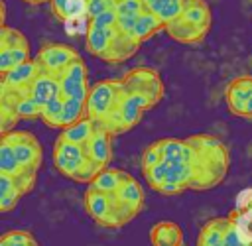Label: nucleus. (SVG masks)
<instances>
[{
  "label": "nucleus",
  "mask_w": 252,
  "mask_h": 246,
  "mask_svg": "<svg viewBox=\"0 0 252 246\" xmlns=\"http://www.w3.org/2000/svg\"><path fill=\"white\" fill-rule=\"evenodd\" d=\"M0 120H2V134H8V132L14 130V126H16V122H18L20 118H18L14 106L0 102Z\"/></svg>",
  "instance_id": "36"
},
{
  "label": "nucleus",
  "mask_w": 252,
  "mask_h": 246,
  "mask_svg": "<svg viewBox=\"0 0 252 246\" xmlns=\"http://www.w3.org/2000/svg\"><path fill=\"white\" fill-rule=\"evenodd\" d=\"M24 2H28V4H43V2H47V0H24ZM51 2V0H49Z\"/></svg>",
  "instance_id": "39"
},
{
  "label": "nucleus",
  "mask_w": 252,
  "mask_h": 246,
  "mask_svg": "<svg viewBox=\"0 0 252 246\" xmlns=\"http://www.w3.org/2000/svg\"><path fill=\"white\" fill-rule=\"evenodd\" d=\"M230 218L226 216H217L211 218L203 224L199 238H197V246H224V230Z\"/></svg>",
  "instance_id": "19"
},
{
  "label": "nucleus",
  "mask_w": 252,
  "mask_h": 246,
  "mask_svg": "<svg viewBox=\"0 0 252 246\" xmlns=\"http://www.w3.org/2000/svg\"><path fill=\"white\" fill-rule=\"evenodd\" d=\"M87 116V100L83 98H65V106H63V120H61V130H65L67 126L83 120Z\"/></svg>",
  "instance_id": "29"
},
{
  "label": "nucleus",
  "mask_w": 252,
  "mask_h": 246,
  "mask_svg": "<svg viewBox=\"0 0 252 246\" xmlns=\"http://www.w3.org/2000/svg\"><path fill=\"white\" fill-rule=\"evenodd\" d=\"M193 163H165V181L158 189L159 195H179L191 189Z\"/></svg>",
  "instance_id": "13"
},
{
  "label": "nucleus",
  "mask_w": 252,
  "mask_h": 246,
  "mask_svg": "<svg viewBox=\"0 0 252 246\" xmlns=\"http://www.w3.org/2000/svg\"><path fill=\"white\" fill-rule=\"evenodd\" d=\"M85 47L91 55L108 61V63H122L130 59L134 53H138L140 43L132 39V35L122 33L118 28H87L85 35Z\"/></svg>",
  "instance_id": "2"
},
{
  "label": "nucleus",
  "mask_w": 252,
  "mask_h": 246,
  "mask_svg": "<svg viewBox=\"0 0 252 246\" xmlns=\"http://www.w3.org/2000/svg\"><path fill=\"white\" fill-rule=\"evenodd\" d=\"M30 96L43 108L49 100H53L55 96H61L59 79L51 77V75H45V73H39V77L30 87Z\"/></svg>",
  "instance_id": "18"
},
{
  "label": "nucleus",
  "mask_w": 252,
  "mask_h": 246,
  "mask_svg": "<svg viewBox=\"0 0 252 246\" xmlns=\"http://www.w3.org/2000/svg\"><path fill=\"white\" fill-rule=\"evenodd\" d=\"M159 30H165V24L158 18V16H154L152 12H148V10H144L142 14H140V18H138V22H136V26H134V30H132V39L134 41H138L140 45H142V41H146V39H150L154 33H158Z\"/></svg>",
  "instance_id": "24"
},
{
  "label": "nucleus",
  "mask_w": 252,
  "mask_h": 246,
  "mask_svg": "<svg viewBox=\"0 0 252 246\" xmlns=\"http://www.w3.org/2000/svg\"><path fill=\"white\" fill-rule=\"evenodd\" d=\"M39 71L51 77H59L69 65L81 59V55L67 43H47L33 57Z\"/></svg>",
  "instance_id": "8"
},
{
  "label": "nucleus",
  "mask_w": 252,
  "mask_h": 246,
  "mask_svg": "<svg viewBox=\"0 0 252 246\" xmlns=\"http://www.w3.org/2000/svg\"><path fill=\"white\" fill-rule=\"evenodd\" d=\"M0 173L2 175H10L14 179H18V177L28 173L22 167V163L18 161L16 154L12 152V148L8 144H2V142H0Z\"/></svg>",
  "instance_id": "28"
},
{
  "label": "nucleus",
  "mask_w": 252,
  "mask_h": 246,
  "mask_svg": "<svg viewBox=\"0 0 252 246\" xmlns=\"http://www.w3.org/2000/svg\"><path fill=\"white\" fill-rule=\"evenodd\" d=\"M152 246H183V230L173 220H159L150 230Z\"/></svg>",
  "instance_id": "17"
},
{
  "label": "nucleus",
  "mask_w": 252,
  "mask_h": 246,
  "mask_svg": "<svg viewBox=\"0 0 252 246\" xmlns=\"http://www.w3.org/2000/svg\"><path fill=\"white\" fill-rule=\"evenodd\" d=\"M116 2H126V0H116Z\"/></svg>",
  "instance_id": "40"
},
{
  "label": "nucleus",
  "mask_w": 252,
  "mask_h": 246,
  "mask_svg": "<svg viewBox=\"0 0 252 246\" xmlns=\"http://www.w3.org/2000/svg\"><path fill=\"white\" fill-rule=\"evenodd\" d=\"M85 161H87V155L81 146L71 144L63 138H57L53 146V165L61 175L75 181Z\"/></svg>",
  "instance_id": "11"
},
{
  "label": "nucleus",
  "mask_w": 252,
  "mask_h": 246,
  "mask_svg": "<svg viewBox=\"0 0 252 246\" xmlns=\"http://www.w3.org/2000/svg\"><path fill=\"white\" fill-rule=\"evenodd\" d=\"M0 49H30V43L22 31L4 24L0 28Z\"/></svg>",
  "instance_id": "32"
},
{
  "label": "nucleus",
  "mask_w": 252,
  "mask_h": 246,
  "mask_svg": "<svg viewBox=\"0 0 252 246\" xmlns=\"http://www.w3.org/2000/svg\"><path fill=\"white\" fill-rule=\"evenodd\" d=\"M118 24V14H116V8L114 10H108L93 20H89V26H94V28H102V30H108V28H116Z\"/></svg>",
  "instance_id": "37"
},
{
  "label": "nucleus",
  "mask_w": 252,
  "mask_h": 246,
  "mask_svg": "<svg viewBox=\"0 0 252 246\" xmlns=\"http://www.w3.org/2000/svg\"><path fill=\"white\" fill-rule=\"evenodd\" d=\"M39 73H41V71H39L35 59H30V61H26L24 65H20V67H16V69L4 73L0 85H6V87H10V89H18V91H28V92H30V87H32L33 81L39 77Z\"/></svg>",
  "instance_id": "14"
},
{
  "label": "nucleus",
  "mask_w": 252,
  "mask_h": 246,
  "mask_svg": "<svg viewBox=\"0 0 252 246\" xmlns=\"http://www.w3.org/2000/svg\"><path fill=\"white\" fill-rule=\"evenodd\" d=\"M57 79H59V87H61V96L63 98H83V100H87L91 85H89L87 65H85L83 59H79L73 65H69Z\"/></svg>",
  "instance_id": "12"
},
{
  "label": "nucleus",
  "mask_w": 252,
  "mask_h": 246,
  "mask_svg": "<svg viewBox=\"0 0 252 246\" xmlns=\"http://www.w3.org/2000/svg\"><path fill=\"white\" fill-rule=\"evenodd\" d=\"M159 161H161V152H159L158 142H154L142 154V169H148V167H152V165H156Z\"/></svg>",
  "instance_id": "38"
},
{
  "label": "nucleus",
  "mask_w": 252,
  "mask_h": 246,
  "mask_svg": "<svg viewBox=\"0 0 252 246\" xmlns=\"http://www.w3.org/2000/svg\"><path fill=\"white\" fill-rule=\"evenodd\" d=\"M0 246H37V242L28 230H10L2 234Z\"/></svg>",
  "instance_id": "34"
},
{
  "label": "nucleus",
  "mask_w": 252,
  "mask_h": 246,
  "mask_svg": "<svg viewBox=\"0 0 252 246\" xmlns=\"http://www.w3.org/2000/svg\"><path fill=\"white\" fill-rule=\"evenodd\" d=\"M116 195H118V199H120L134 215L140 213V209H142V205H144V191H142L140 183H138L132 175L122 183V187L118 189Z\"/></svg>",
  "instance_id": "25"
},
{
  "label": "nucleus",
  "mask_w": 252,
  "mask_h": 246,
  "mask_svg": "<svg viewBox=\"0 0 252 246\" xmlns=\"http://www.w3.org/2000/svg\"><path fill=\"white\" fill-rule=\"evenodd\" d=\"M116 0H87V16L89 20L108 12V10H114L116 8Z\"/></svg>",
  "instance_id": "35"
},
{
  "label": "nucleus",
  "mask_w": 252,
  "mask_h": 246,
  "mask_svg": "<svg viewBox=\"0 0 252 246\" xmlns=\"http://www.w3.org/2000/svg\"><path fill=\"white\" fill-rule=\"evenodd\" d=\"M30 49H0V73H8L30 61Z\"/></svg>",
  "instance_id": "31"
},
{
  "label": "nucleus",
  "mask_w": 252,
  "mask_h": 246,
  "mask_svg": "<svg viewBox=\"0 0 252 246\" xmlns=\"http://www.w3.org/2000/svg\"><path fill=\"white\" fill-rule=\"evenodd\" d=\"M142 4L148 12L158 16L165 26L175 18H179L183 10V0H142Z\"/></svg>",
  "instance_id": "23"
},
{
  "label": "nucleus",
  "mask_w": 252,
  "mask_h": 246,
  "mask_svg": "<svg viewBox=\"0 0 252 246\" xmlns=\"http://www.w3.org/2000/svg\"><path fill=\"white\" fill-rule=\"evenodd\" d=\"M51 12L61 20H75L81 14H87V0H51Z\"/></svg>",
  "instance_id": "27"
},
{
  "label": "nucleus",
  "mask_w": 252,
  "mask_h": 246,
  "mask_svg": "<svg viewBox=\"0 0 252 246\" xmlns=\"http://www.w3.org/2000/svg\"><path fill=\"white\" fill-rule=\"evenodd\" d=\"M144 10H146V8H144L142 0L118 2V4H116V14H118V24H116V28H118L122 33L130 35L132 30H134V26H136V22H138V18H140V14H142Z\"/></svg>",
  "instance_id": "20"
},
{
  "label": "nucleus",
  "mask_w": 252,
  "mask_h": 246,
  "mask_svg": "<svg viewBox=\"0 0 252 246\" xmlns=\"http://www.w3.org/2000/svg\"><path fill=\"white\" fill-rule=\"evenodd\" d=\"M158 146L161 152V161H165V163H193L195 152L187 140L163 138V140H158Z\"/></svg>",
  "instance_id": "15"
},
{
  "label": "nucleus",
  "mask_w": 252,
  "mask_h": 246,
  "mask_svg": "<svg viewBox=\"0 0 252 246\" xmlns=\"http://www.w3.org/2000/svg\"><path fill=\"white\" fill-rule=\"evenodd\" d=\"M63 106H65V98L63 96H55L53 100H49L43 110H41V120L45 126L61 130V120H63Z\"/></svg>",
  "instance_id": "30"
},
{
  "label": "nucleus",
  "mask_w": 252,
  "mask_h": 246,
  "mask_svg": "<svg viewBox=\"0 0 252 246\" xmlns=\"http://www.w3.org/2000/svg\"><path fill=\"white\" fill-rule=\"evenodd\" d=\"M120 92H122L120 79H102L91 85V91L87 96V118H91L93 122L100 126L102 120L114 108Z\"/></svg>",
  "instance_id": "5"
},
{
  "label": "nucleus",
  "mask_w": 252,
  "mask_h": 246,
  "mask_svg": "<svg viewBox=\"0 0 252 246\" xmlns=\"http://www.w3.org/2000/svg\"><path fill=\"white\" fill-rule=\"evenodd\" d=\"M213 12L205 0H183L179 18L165 26L167 35L179 43H199L211 30Z\"/></svg>",
  "instance_id": "3"
},
{
  "label": "nucleus",
  "mask_w": 252,
  "mask_h": 246,
  "mask_svg": "<svg viewBox=\"0 0 252 246\" xmlns=\"http://www.w3.org/2000/svg\"><path fill=\"white\" fill-rule=\"evenodd\" d=\"M22 195H24V191L18 185V181L14 177H10V175H2L0 173V211L2 213L12 211L18 205Z\"/></svg>",
  "instance_id": "26"
},
{
  "label": "nucleus",
  "mask_w": 252,
  "mask_h": 246,
  "mask_svg": "<svg viewBox=\"0 0 252 246\" xmlns=\"http://www.w3.org/2000/svg\"><path fill=\"white\" fill-rule=\"evenodd\" d=\"M85 155L89 159H93L94 163H98L100 167L106 169L110 157H112V144H110V134L104 130V128H96V132L93 134L91 142L83 148Z\"/></svg>",
  "instance_id": "16"
},
{
  "label": "nucleus",
  "mask_w": 252,
  "mask_h": 246,
  "mask_svg": "<svg viewBox=\"0 0 252 246\" xmlns=\"http://www.w3.org/2000/svg\"><path fill=\"white\" fill-rule=\"evenodd\" d=\"M120 81L124 91L146 96L152 102V106H156L163 98V81L159 73L152 67H134L124 77H120Z\"/></svg>",
  "instance_id": "7"
},
{
  "label": "nucleus",
  "mask_w": 252,
  "mask_h": 246,
  "mask_svg": "<svg viewBox=\"0 0 252 246\" xmlns=\"http://www.w3.org/2000/svg\"><path fill=\"white\" fill-rule=\"evenodd\" d=\"M41 106L28 94L24 96L18 104H16V114L20 120H35V118H41Z\"/></svg>",
  "instance_id": "33"
},
{
  "label": "nucleus",
  "mask_w": 252,
  "mask_h": 246,
  "mask_svg": "<svg viewBox=\"0 0 252 246\" xmlns=\"http://www.w3.org/2000/svg\"><path fill=\"white\" fill-rule=\"evenodd\" d=\"M193 152V183L191 189L207 191L217 187L228 171V148L226 144L213 134H193L185 138Z\"/></svg>",
  "instance_id": "1"
},
{
  "label": "nucleus",
  "mask_w": 252,
  "mask_h": 246,
  "mask_svg": "<svg viewBox=\"0 0 252 246\" xmlns=\"http://www.w3.org/2000/svg\"><path fill=\"white\" fill-rule=\"evenodd\" d=\"M224 100L230 114L252 118V75H240L232 79L224 89Z\"/></svg>",
  "instance_id": "10"
},
{
  "label": "nucleus",
  "mask_w": 252,
  "mask_h": 246,
  "mask_svg": "<svg viewBox=\"0 0 252 246\" xmlns=\"http://www.w3.org/2000/svg\"><path fill=\"white\" fill-rule=\"evenodd\" d=\"M154 108L152 102L142 96V94H136V92H128L122 89L114 108L110 110V114L102 120L100 128H104L110 136H116V134H124V132H130L144 116L146 110Z\"/></svg>",
  "instance_id": "4"
},
{
  "label": "nucleus",
  "mask_w": 252,
  "mask_h": 246,
  "mask_svg": "<svg viewBox=\"0 0 252 246\" xmlns=\"http://www.w3.org/2000/svg\"><path fill=\"white\" fill-rule=\"evenodd\" d=\"M2 144H8L12 152L16 154L18 161L28 173H37L41 159H43V150L39 140L26 130H12L8 134H2Z\"/></svg>",
  "instance_id": "6"
},
{
  "label": "nucleus",
  "mask_w": 252,
  "mask_h": 246,
  "mask_svg": "<svg viewBox=\"0 0 252 246\" xmlns=\"http://www.w3.org/2000/svg\"><path fill=\"white\" fill-rule=\"evenodd\" d=\"M96 128H98V124L85 116L83 120H79V122L67 126L65 130H61L59 138H63V140H67V142H71V144H77V146H81V148H85V146L91 142V138H93V134L96 132Z\"/></svg>",
  "instance_id": "21"
},
{
  "label": "nucleus",
  "mask_w": 252,
  "mask_h": 246,
  "mask_svg": "<svg viewBox=\"0 0 252 246\" xmlns=\"http://www.w3.org/2000/svg\"><path fill=\"white\" fill-rule=\"evenodd\" d=\"M83 203H85L87 215L94 222H98L100 226H106V228H120L122 226L112 195H106V193H100V191H94L89 187L85 197H83Z\"/></svg>",
  "instance_id": "9"
},
{
  "label": "nucleus",
  "mask_w": 252,
  "mask_h": 246,
  "mask_svg": "<svg viewBox=\"0 0 252 246\" xmlns=\"http://www.w3.org/2000/svg\"><path fill=\"white\" fill-rule=\"evenodd\" d=\"M130 177V173L122 171V169H112V167H106L98 173V177L89 185L91 189L94 191H100V193H106V195H114L118 193V189L122 187V183Z\"/></svg>",
  "instance_id": "22"
}]
</instances>
